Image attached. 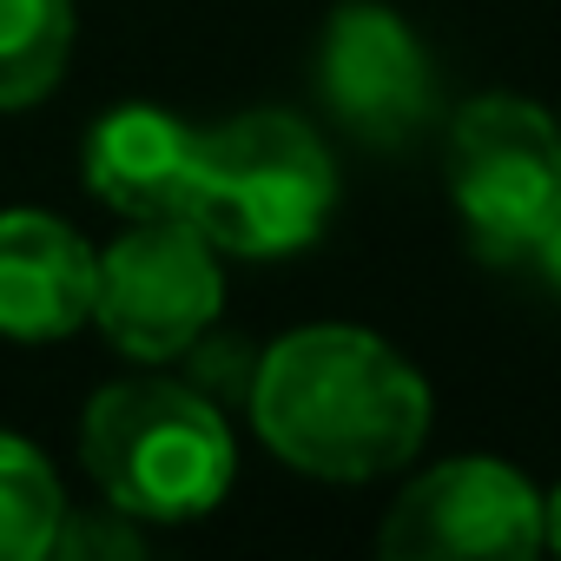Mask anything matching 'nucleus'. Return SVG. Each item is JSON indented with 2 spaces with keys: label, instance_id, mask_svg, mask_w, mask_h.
<instances>
[{
  "label": "nucleus",
  "instance_id": "4",
  "mask_svg": "<svg viewBox=\"0 0 561 561\" xmlns=\"http://www.w3.org/2000/svg\"><path fill=\"white\" fill-rule=\"evenodd\" d=\"M449 198L482 257H528L561 211V126L515 93H482L449 126Z\"/></svg>",
  "mask_w": 561,
  "mask_h": 561
},
{
  "label": "nucleus",
  "instance_id": "11",
  "mask_svg": "<svg viewBox=\"0 0 561 561\" xmlns=\"http://www.w3.org/2000/svg\"><path fill=\"white\" fill-rule=\"evenodd\" d=\"M60 522H67V495H60L54 462L27 436L0 430V561L54 554Z\"/></svg>",
  "mask_w": 561,
  "mask_h": 561
},
{
  "label": "nucleus",
  "instance_id": "2",
  "mask_svg": "<svg viewBox=\"0 0 561 561\" xmlns=\"http://www.w3.org/2000/svg\"><path fill=\"white\" fill-rule=\"evenodd\" d=\"M80 456L100 495L139 522H192L231 489V430L192 383H106L80 416Z\"/></svg>",
  "mask_w": 561,
  "mask_h": 561
},
{
  "label": "nucleus",
  "instance_id": "6",
  "mask_svg": "<svg viewBox=\"0 0 561 561\" xmlns=\"http://www.w3.org/2000/svg\"><path fill=\"white\" fill-rule=\"evenodd\" d=\"M318 93L364 146H410L436 113V73L416 27L383 0H344L318 41Z\"/></svg>",
  "mask_w": 561,
  "mask_h": 561
},
{
  "label": "nucleus",
  "instance_id": "9",
  "mask_svg": "<svg viewBox=\"0 0 561 561\" xmlns=\"http://www.w3.org/2000/svg\"><path fill=\"white\" fill-rule=\"evenodd\" d=\"M100 257L54 211H0V337L47 344L93 318Z\"/></svg>",
  "mask_w": 561,
  "mask_h": 561
},
{
  "label": "nucleus",
  "instance_id": "7",
  "mask_svg": "<svg viewBox=\"0 0 561 561\" xmlns=\"http://www.w3.org/2000/svg\"><path fill=\"white\" fill-rule=\"evenodd\" d=\"M390 561H469V554H535L541 495L522 469L495 456H462L416 476L377 528Z\"/></svg>",
  "mask_w": 561,
  "mask_h": 561
},
{
  "label": "nucleus",
  "instance_id": "3",
  "mask_svg": "<svg viewBox=\"0 0 561 561\" xmlns=\"http://www.w3.org/2000/svg\"><path fill=\"white\" fill-rule=\"evenodd\" d=\"M337 198V165L298 113H238L198 139L192 225L238 257H291L305 251Z\"/></svg>",
  "mask_w": 561,
  "mask_h": 561
},
{
  "label": "nucleus",
  "instance_id": "5",
  "mask_svg": "<svg viewBox=\"0 0 561 561\" xmlns=\"http://www.w3.org/2000/svg\"><path fill=\"white\" fill-rule=\"evenodd\" d=\"M225 305L218 244L192 218H146L93 271V324L139 364L185 357Z\"/></svg>",
  "mask_w": 561,
  "mask_h": 561
},
{
  "label": "nucleus",
  "instance_id": "13",
  "mask_svg": "<svg viewBox=\"0 0 561 561\" xmlns=\"http://www.w3.org/2000/svg\"><path fill=\"white\" fill-rule=\"evenodd\" d=\"M541 541H548V548H561V489H554V495H541Z\"/></svg>",
  "mask_w": 561,
  "mask_h": 561
},
{
  "label": "nucleus",
  "instance_id": "10",
  "mask_svg": "<svg viewBox=\"0 0 561 561\" xmlns=\"http://www.w3.org/2000/svg\"><path fill=\"white\" fill-rule=\"evenodd\" d=\"M73 60V0H0V113L34 106Z\"/></svg>",
  "mask_w": 561,
  "mask_h": 561
},
{
  "label": "nucleus",
  "instance_id": "12",
  "mask_svg": "<svg viewBox=\"0 0 561 561\" xmlns=\"http://www.w3.org/2000/svg\"><path fill=\"white\" fill-rule=\"evenodd\" d=\"M528 257L541 264V277H548V285L561 291V211H554V225H548V231L535 238V251H528Z\"/></svg>",
  "mask_w": 561,
  "mask_h": 561
},
{
  "label": "nucleus",
  "instance_id": "1",
  "mask_svg": "<svg viewBox=\"0 0 561 561\" xmlns=\"http://www.w3.org/2000/svg\"><path fill=\"white\" fill-rule=\"evenodd\" d=\"M251 430L277 462L324 482H370L403 469L430 436V383L357 324H305L257 351Z\"/></svg>",
  "mask_w": 561,
  "mask_h": 561
},
{
  "label": "nucleus",
  "instance_id": "8",
  "mask_svg": "<svg viewBox=\"0 0 561 561\" xmlns=\"http://www.w3.org/2000/svg\"><path fill=\"white\" fill-rule=\"evenodd\" d=\"M198 139L179 113L165 106H113L87 133V192L133 225L146 218H185L192 211V179H198Z\"/></svg>",
  "mask_w": 561,
  "mask_h": 561
}]
</instances>
